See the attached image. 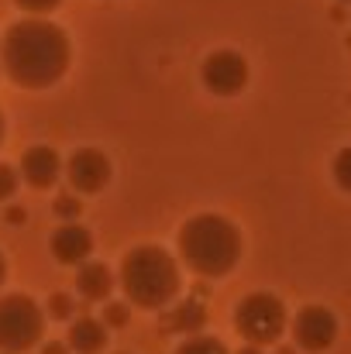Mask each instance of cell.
<instances>
[{
  "instance_id": "6da1fadb",
  "label": "cell",
  "mask_w": 351,
  "mask_h": 354,
  "mask_svg": "<svg viewBox=\"0 0 351 354\" xmlns=\"http://www.w3.org/2000/svg\"><path fill=\"white\" fill-rule=\"evenodd\" d=\"M73 48L59 24L45 17H24L0 38V66L14 86L45 90L59 83L69 69Z\"/></svg>"
},
{
  "instance_id": "7a4b0ae2",
  "label": "cell",
  "mask_w": 351,
  "mask_h": 354,
  "mask_svg": "<svg viewBox=\"0 0 351 354\" xmlns=\"http://www.w3.org/2000/svg\"><path fill=\"white\" fill-rule=\"evenodd\" d=\"M176 244L186 268L197 272L200 279H224L241 261V251H244L241 231L221 214H200L186 221L179 227Z\"/></svg>"
},
{
  "instance_id": "3957f363",
  "label": "cell",
  "mask_w": 351,
  "mask_h": 354,
  "mask_svg": "<svg viewBox=\"0 0 351 354\" xmlns=\"http://www.w3.org/2000/svg\"><path fill=\"white\" fill-rule=\"evenodd\" d=\"M183 275L169 251L155 244H141L124 254L120 261V289L141 310H162L179 296Z\"/></svg>"
},
{
  "instance_id": "277c9868",
  "label": "cell",
  "mask_w": 351,
  "mask_h": 354,
  "mask_svg": "<svg viewBox=\"0 0 351 354\" xmlns=\"http://www.w3.org/2000/svg\"><path fill=\"white\" fill-rule=\"evenodd\" d=\"M45 334V310L24 296L10 292L0 296V354H24L31 351Z\"/></svg>"
},
{
  "instance_id": "5b68a950",
  "label": "cell",
  "mask_w": 351,
  "mask_h": 354,
  "mask_svg": "<svg viewBox=\"0 0 351 354\" xmlns=\"http://www.w3.org/2000/svg\"><path fill=\"white\" fill-rule=\"evenodd\" d=\"M289 317H286V306L279 296L272 292H251L244 296L237 306H234V327L237 334L244 337V344H258V348H269L282 337Z\"/></svg>"
},
{
  "instance_id": "8992f818",
  "label": "cell",
  "mask_w": 351,
  "mask_h": 354,
  "mask_svg": "<svg viewBox=\"0 0 351 354\" xmlns=\"http://www.w3.org/2000/svg\"><path fill=\"white\" fill-rule=\"evenodd\" d=\"M200 80L214 97H237L248 86V59L234 48H217L204 59Z\"/></svg>"
},
{
  "instance_id": "52a82bcc",
  "label": "cell",
  "mask_w": 351,
  "mask_h": 354,
  "mask_svg": "<svg viewBox=\"0 0 351 354\" xmlns=\"http://www.w3.org/2000/svg\"><path fill=\"white\" fill-rule=\"evenodd\" d=\"M293 337H296V348H303V351H327L338 341V317L327 306H307L293 320Z\"/></svg>"
},
{
  "instance_id": "ba28073f",
  "label": "cell",
  "mask_w": 351,
  "mask_h": 354,
  "mask_svg": "<svg viewBox=\"0 0 351 354\" xmlns=\"http://www.w3.org/2000/svg\"><path fill=\"white\" fill-rule=\"evenodd\" d=\"M111 158L97 148H76L66 162V176L76 193H100L111 183Z\"/></svg>"
},
{
  "instance_id": "9c48e42d",
  "label": "cell",
  "mask_w": 351,
  "mask_h": 354,
  "mask_svg": "<svg viewBox=\"0 0 351 354\" xmlns=\"http://www.w3.org/2000/svg\"><path fill=\"white\" fill-rule=\"evenodd\" d=\"M59 176H62V158H59L55 148L35 145V148L24 151V158H21V179H24L28 186L48 189V186L59 183Z\"/></svg>"
},
{
  "instance_id": "30bf717a",
  "label": "cell",
  "mask_w": 351,
  "mask_h": 354,
  "mask_svg": "<svg viewBox=\"0 0 351 354\" xmlns=\"http://www.w3.org/2000/svg\"><path fill=\"white\" fill-rule=\"evenodd\" d=\"M90 251H93V234L83 224H76V221H66L52 234V254L62 265H83L90 258Z\"/></svg>"
},
{
  "instance_id": "8fae6325",
  "label": "cell",
  "mask_w": 351,
  "mask_h": 354,
  "mask_svg": "<svg viewBox=\"0 0 351 354\" xmlns=\"http://www.w3.org/2000/svg\"><path fill=\"white\" fill-rule=\"evenodd\" d=\"M76 289H80L83 299L100 303V299H107L114 292V275H111V268L104 261H83L80 272H76Z\"/></svg>"
},
{
  "instance_id": "7c38bea8",
  "label": "cell",
  "mask_w": 351,
  "mask_h": 354,
  "mask_svg": "<svg viewBox=\"0 0 351 354\" xmlns=\"http://www.w3.org/2000/svg\"><path fill=\"white\" fill-rule=\"evenodd\" d=\"M69 351L76 354H100L107 348V324L104 320H93V317H80L73 327H69Z\"/></svg>"
},
{
  "instance_id": "4fadbf2b",
  "label": "cell",
  "mask_w": 351,
  "mask_h": 354,
  "mask_svg": "<svg viewBox=\"0 0 351 354\" xmlns=\"http://www.w3.org/2000/svg\"><path fill=\"white\" fill-rule=\"evenodd\" d=\"M204 324H207V310H204V303L186 299V303L172 306L169 327H172L176 334H200V330H204Z\"/></svg>"
},
{
  "instance_id": "5bb4252c",
  "label": "cell",
  "mask_w": 351,
  "mask_h": 354,
  "mask_svg": "<svg viewBox=\"0 0 351 354\" xmlns=\"http://www.w3.org/2000/svg\"><path fill=\"white\" fill-rule=\"evenodd\" d=\"M176 354H228V348L217 337H190V341L179 344Z\"/></svg>"
},
{
  "instance_id": "9a60e30c",
  "label": "cell",
  "mask_w": 351,
  "mask_h": 354,
  "mask_svg": "<svg viewBox=\"0 0 351 354\" xmlns=\"http://www.w3.org/2000/svg\"><path fill=\"white\" fill-rule=\"evenodd\" d=\"M331 169H334V183H338L345 193H351V145L334 155V165H331Z\"/></svg>"
},
{
  "instance_id": "2e32d148",
  "label": "cell",
  "mask_w": 351,
  "mask_h": 354,
  "mask_svg": "<svg viewBox=\"0 0 351 354\" xmlns=\"http://www.w3.org/2000/svg\"><path fill=\"white\" fill-rule=\"evenodd\" d=\"M73 310H76L73 296H66V292L48 296V317H52V320H69V317H73Z\"/></svg>"
},
{
  "instance_id": "e0dca14e",
  "label": "cell",
  "mask_w": 351,
  "mask_h": 354,
  "mask_svg": "<svg viewBox=\"0 0 351 354\" xmlns=\"http://www.w3.org/2000/svg\"><path fill=\"white\" fill-rule=\"evenodd\" d=\"M52 210H55V217H62V221H76V217L83 214V203H80L73 193H62V196L55 200Z\"/></svg>"
},
{
  "instance_id": "ac0fdd59",
  "label": "cell",
  "mask_w": 351,
  "mask_h": 354,
  "mask_svg": "<svg viewBox=\"0 0 351 354\" xmlns=\"http://www.w3.org/2000/svg\"><path fill=\"white\" fill-rule=\"evenodd\" d=\"M17 183H21L17 169L7 165V162H0V200H10V196L17 193Z\"/></svg>"
},
{
  "instance_id": "d6986e66",
  "label": "cell",
  "mask_w": 351,
  "mask_h": 354,
  "mask_svg": "<svg viewBox=\"0 0 351 354\" xmlns=\"http://www.w3.org/2000/svg\"><path fill=\"white\" fill-rule=\"evenodd\" d=\"M131 320V306L127 303H107L104 306V324L107 327H127Z\"/></svg>"
},
{
  "instance_id": "ffe728a7",
  "label": "cell",
  "mask_w": 351,
  "mask_h": 354,
  "mask_svg": "<svg viewBox=\"0 0 351 354\" xmlns=\"http://www.w3.org/2000/svg\"><path fill=\"white\" fill-rule=\"evenodd\" d=\"M14 3H17L21 10H28L31 17H42V14H52L62 0H14Z\"/></svg>"
},
{
  "instance_id": "44dd1931",
  "label": "cell",
  "mask_w": 351,
  "mask_h": 354,
  "mask_svg": "<svg viewBox=\"0 0 351 354\" xmlns=\"http://www.w3.org/2000/svg\"><path fill=\"white\" fill-rule=\"evenodd\" d=\"M42 354H69V344H62V341H48Z\"/></svg>"
},
{
  "instance_id": "7402d4cb",
  "label": "cell",
  "mask_w": 351,
  "mask_h": 354,
  "mask_svg": "<svg viewBox=\"0 0 351 354\" xmlns=\"http://www.w3.org/2000/svg\"><path fill=\"white\" fill-rule=\"evenodd\" d=\"M24 217H28V214H24L21 207H7V221H10V224H24Z\"/></svg>"
},
{
  "instance_id": "603a6c76",
  "label": "cell",
  "mask_w": 351,
  "mask_h": 354,
  "mask_svg": "<svg viewBox=\"0 0 351 354\" xmlns=\"http://www.w3.org/2000/svg\"><path fill=\"white\" fill-rule=\"evenodd\" d=\"M237 354H262V348H258V344H244Z\"/></svg>"
},
{
  "instance_id": "cb8c5ba5",
  "label": "cell",
  "mask_w": 351,
  "mask_h": 354,
  "mask_svg": "<svg viewBox=\"0 0 351 354\" xmlns=\"http://www.w3.org/2000/svg\"><path fill=\"white\" fill-rule=\"evenodd\" d=\"M3 279H7V261H3V254H0V286H3Z\"/></svg>"
},
{
  "instance_id": "d4e9b609",
  "label": "cell",
  "mask_w": 351,
  "mask_h": 354,
  "mask_svg": "<svg viewBox=\"0 0 351 354\" xmlns=\"http://www.w3.org/2000/svg\"><path fill=\"white\" fill-rule=\"evenodd\" d=\"M0 141H3V114H0Z\"/></svg>"
},
{
  "instance_id": "484cf974",
  "label": "cell",
  "mask_w": 351,
  "mask_h": 354,
  "mask_svg": "<svg viewBox=\"0 0 351 354\" xmlns=\"http://www.w3.org/2000/svg\"><path fill=\"white\" fill-rule=\"evenodd\" d=\"M279 354H293V348H282V351H279Z\"/></svg>"
},
{
  "instance_id": "4316f807",
  "label": "cell",
  "mask_w": 351,
  "mask_h": 354,
  "mask_svg": "<svg viewBox=\"0 0 351 354\" xmlns=\"http://www.w3.org/2000/svg\"><path fill=\"white\" fill-rule=\"evenodd\" d=\"M341 3H351V0H341Z\"/></svg>"
}]
</instances>
